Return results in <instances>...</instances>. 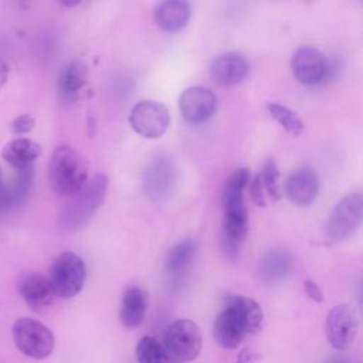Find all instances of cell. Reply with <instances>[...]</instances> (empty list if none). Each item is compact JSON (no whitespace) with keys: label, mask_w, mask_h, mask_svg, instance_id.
I'll return each instance as SVG.
<instances>
[{"label":"cell","mask_w":363,"mask_h":363,"mask_svg":"<svg viewBox=\"0 0 363 363\" xmlns=\"http://www.w3.org/2000/svg\"><path fill=\"white\" fill-rule=\"evenodd\" d=\"M108 190V177L105 173H96L64 204L58 224L65 231H75L84 227L101 207Z\"/></svg>","instance_id":"obj_1"},{"label":"cell","mask_w":363,"mask_h":363,"mask_svg":"<svg viewBox=\"0 0 363 363\" xmlns=\"http://www.w3.org/2000/svg\"><path fill=\"white\" fill-rule=\"evenodd\" d=\"M85 157L68 145L57 146L48 163V182L60 196H72L88 180Z\"/></svg>","instance_id":"obj_2"},{"label":"cell","mask_w":363,"mask_h":363,"mask_svg":"<svg viewBox=\"0 0 363 363\" xmlns=\"http://www.w3.org/2000/svg\"><path fill=\"white\" fill-rule=\"evenodd\" d=\"M201 343L197 323L190 319H177L166 328L162 346L172 363H189L199 356Z\"/></svg>","instance_id":"obj_3"},{"label":"cell","mask_w":363,"mask_h":363,"mask_svg":"<svg viewBox=\"0 0 363 363\" xmlns=\"http://www.w3.org/2000/svg\"><path fill=\"white\" fill-rule=\"evenodd\" d=\"M363 199L359 191L346 194L329 213L325 221V238L329 244L352 237L362 223Z\"/></svg>","instance_id":"obj_4"},{"label":"cell","mask_w":363,"mask_h":363,"mask_svg":"<svg viewBox=\"0 0 363 363\" xmlns=\"http://www.w3.org/2000/svg\"><path fill=\"white\" fill-rule=\"evenodd\" d=\"M179 180L177 166L166 153L153 156L142 174L145 194L155 203H163L172 197Z\"/></svg>","instance_id":"obj_5"},{"label":"cell","mask_w":363,"mask_h":363,"mask_svg":"<svg viewBox=\"0 0 363 363\" xmlns=\"http://www.w3.org/2000/svg\"><path fill=\"white\" fill-rule=\"evenodd\" d=\"M86 268L82 258L71 251L60 254L51 268L48 281L55 296L68 299L78 295L85 284Z\"/></svg>","instance_id":"obj_6"},{"label":"cell","mask_w":363,"mask_h":363,"mask_svg":"<svg viewBox=\"0 0 363 363\" xmlns=\"http://www.w3.org/2000/svg\"><path fill=\"white\" fill-rule=\"evenodd\" d=\"M13 340L17 349L31 359H45L54 350V335L41 322L31 318H20L14 322Z\"/></svg>","instance_id":"obj_7"},{"label":"cell","mask_w":363,"mask_h":363,"mask_svg":"<svg viewBox=\"0 0 363 363\" xmlns=\"http://www.w3.org/2000/svg\"><path fill=\"white\" fill-rule=\"evenodd\" d=\"M130 128L145 139H157L170 125V112L166 105L153 99H143L129 112Z\"/></svg>","instance_id":"obj_8"},{"label":"cell","mask_w":363,"mask_h":363,"mask_svg":"<svg viewBox=\"0 0 363 363\" xmlns=\"http://www.w3.org/2000/svg\"><path fill=\"white\" fill-rule=\"evenodd\" d=\"M325 335L333 349H347L357 335V318L353 308L346 303L333 306L326 315Z\"/></svg>","instance_id":"obj_9"},{"label":"cell","mask_w":363,"mask_h":363,"mask_svg":"<svg viewBox=\"0 0 363 363\" xmlns=\"http://www.w3.org/2000/svg\"><path fill=\"white\" fill-rule=\"evenodd\" d=\"M330 64L325 55L313 47L298 48L291 60V71L295 79L303 85H318L330 75Z\"/></svg>","instance_id":"obj_10"},{"label":"cell","mask_w":363,"mask_h":363,"mask_svg":"<svg viewBox=\"0 0 363 363\" xmlns=\"http://www.w3.org/2000/svg\"><path fill=\"white\" fill-rule=\"evenodd\" d=\"M177 105L184 121L196 125L208 121L214 115L217 109V98L211 89L194 85L186 88L180 94Z\"/></svg>","instance_id":"obj_11"},{"label":"cell","mask_w":363,"mask_h":363,"mask_svg":"<svg viewBox=\"0 0 363 363\" xmlns=\"http://www.w3.org/2000/svg\"><path fill=\"white\" fill-rule=\"evenodd\" d=\"M284 191L295 206L308 207L319 194V177L311 167H298L286 177Z\"/></svg>","instance_id":"obj_12"},{"label":"cell","mask_w":363,"mask_h":363,"mask_svg":"<svg viewBox=\"0 0 363 363\" xmlns=\"http://www.w3.org/2000/svg\"><path fill=\"white\" fill-rule=\"evenodd\" d=\"M250 71L248 61L244 55L227 51L217 55L210 65V75L213 81L221 86H233L244 81Z\"/></svg>","instance_id":"obj_13"},{"label":"cell","mask_w":363,"mask_h":363,"mask_svg":"<svg viewBox=\"0 0 363 363\" xmlns=\"http://www.w3.org/2000/svg\"><path fill=\"white\" fill-rule=\"evenodd\" d=\"M17 289L24 302L34 311L45 309L52 303L54 291L48 277L40 272H24L17 282Z\"/></svg>","instance_id":"obj_14"},{"label":"cell","mask_w":363,"mask_h":363,"mask_svg":"<svg viewBox=\"0 0 363 363\" xmlns=\"http://www.w3.org/2000/svg\"><path fill=\"white\" fill-rule=\"evenodd\" d=\"M213 335L217 343L224 349L238 347L244 337L248 335L240 315L228 305L217 315L213 323Z\"/></svg>","instance_id":"obj_15"},{"label":"cell","mask_w":363,"mask_h":363,"mask_svg":"<svg viewBox=\"0 0 363 363\" xmlns=\"http://www.w3.org/2000/svg\"><path fill=\"white\" fill-rule=\"evenodd\" d=\"M294 269L292 255L282 248L267 251L257 264V275L265 284H278L285 281Z\"/></svg>","instance_id":"obj_16"},{"label":"cell","mask_w":363,"mask_h":363,"mask_svg":"<svg viewBox=\"0 0 363 363\" xmlns=\"http://www.w3.org/2000/svg\"><path fill=\"white\" fill-rule=\"evenodd\" d=\"M191 7L184 0H164L155 6V23L164 31L173 33L184 28L190 20Z\"/></svg>","instance_id":"obj_17"},{"label":"cell","mask_w":363,"mask_h":363,"mask_svg":"<svg viewBox=\"0 0 363 363\" xmlns=\"http://www.w3.org/2000/svg\"><path fill=\"white\" fill-rule=\"evenodd\" d=\"M147 309V295L139 286H128L121 299L119 320L125 328H138L146 315Z\"/></svg>","instance_id":"obj_18"},{"label":"cell","mask_w":363,"mask_h":363,"mask_svg":"<svg viewBox=\"0 0 363 363\" xmlns=\"http://www.w3.org/2000/svg\"><path fill=\"white\" fill-rule=\"evenodd\" d=\"M88 81V67L81 60L68 62L58 78V94L64 102H74L78 99L81 91Z\"/></svg>","instance_id":"obj_19"},{"label":"cell","mask_w":363,"mask_h":363,"mask_svg":"<svg viewBox=\"0 0 363 363\" xmlns=\"http://www.w3.org/2000/svg\"><path fill=\"white\" fill-rule=\"evenodd\" d=\"M41 155V146L28 138H16L7 142L1 150L3 159L16 170L31 167Z\"/></svg>","instance_id":"obj_20"},{"label":"cell","mask_w":363,"mask_h":363,"mask_svg":"<svg viewBox=\"0 0 363 363\" xmlns=\"http://www.w3.org/2000/svg\"><path fill=\"white\" fill-rule=\"evenodd\" d=\"M33 166L17 170V176L10 186L1 187L0 186V213L9 211L10 208L23 204L31 190L33 184Z\"/></svg>","instance_id":"obj_21"},{"label":"cell","mask_w":363,"mask_h":363,"mask_svg":"<svg viewBox=\"0 0 363 363\" xmlns=\"http://www.w3.org/2000/svg\"><path fill=\"white\" fill-rule=\"evenodd\" d=\"M235 309L245 325L247 333H258L264 328V312L257 301L242 295H227L225 303Z\"/></svg>","instance_id":"obj_22"},{"label":"cell","mask_w":363,"mask_h":363,"mask_svg":"<svg viewBox=\"0 0 363 363\" xmlns=\"http://www.w3.org/2000/svg\"><path fill=\"white\" fill-rule=\"evenodd\" d=\"M196 250L197 244L193 238H186L173 245L166 257V272L170 275H177L182 271H184L193 261Z\"/></svg>","instance_id":"obj_23"},{"label":"cell","mask_w":363,"mask_h":363,"mask_svg":"<svg viewBox=\"0 0 363 363\" xmlns=\"http://www.w3.org/2000/svg\"><path fill=\"white\" fill-rule=\"evenodd\" d=\"M267 111L289 135L299 136L303 132V122L301 116L291 108L278 102H268Z\"/></svg>","instance_id":"obj_24"},{"label":"cell","mask_w":363,"mask_h":363,"mask_svg":"<svg viewBox=\"0 0 363 363\" xmlns=\"http://www.w3.org/2000/svg\"><path fill=\"white\" fill-rule=\"evenodd\" d=\"M136 357L139 363H172L162 343L153 336H143L138 342Z\"/></svg>","instance_id":"obj_25"},{"label":"cell","mask_w":363,"mask_h":363,"mask_svg":"<svg viewBox=\"0 0 363 363\" xmlns=\"http://www.w3.org/2000/svg\"><path fill=\"white\" fill-rule=\"evenodd\" d=\"M259 177L262 182L264 191L272 201H278L282 199V190L279 184V169L277 162L272 157H267L262 170L259 172Z\"/></svg>","instance_id":"obj_26"},{"label":"cell","mask_w":363,"mask_h":363,"mask_svg":"<svg viewBox=\"0 0 363 363\" xmlns=\"http://www.w3.org/2000/svg\"><path fill=\"white\" fill-rule=\"evenodd\" d=\"M248 191H250V197L251 201L257 206V207H265V193H264V187H262V182L259 177V173L254 176L252 180H250L248 183Z\"/></svg>","instance_id":"obj_27"},{"label":"cell","mask_w":363,"mask_h":363,"mask_svg":"<svg viewBox=\"0 0 363 363\" xmlns=\"http://www.w3.org/2000/svg\"><path fill=\"white\" fill-rule=\"evenodd\" d=\"M35 126V119L30 115V113H24L17 116L13 122H11V130L16 135H24L28 133L30 130H33V128Z\"/></svg>","instance_id":"obj_28"},{"label":"cell","mask_w":363,"mask_h":363,"mask_svg":"<svg viewBox=\"0 0 363 363\" xmlns=\"http://www.w3.org/2000/svg\"><path fill=\"white\" fill-rule=\"evenodd\" d=\"M303 289H305V294L315 302H323L325 296H323V292L320 289V286L313 281V279H305L303 281Z\"/></svg>","instance_id":"obj_29"},{"label":"cell","mask_w":363,"mask_h":363,"mask_svg":"<svg viewBox=\"0 0 363 363\" xmlns=\"http://www.w3.org/2000/svg\"><path fill=\"white\" fill-rule=\"evenodd\" d=\"M257 359H258V356H257L254 352H251V350H248V349H244V350L240 353V356H238V359H237L235 363H255Z\"/></svg>","instance_id":"obj_30"},{"label":"cell","mask_w":363,"mask_h":363,"mask_svg":"<svg viewBox=\"0 0 363 363\" xmlns=\"http://www.w3.org/2000/svg\"><path fill=\"white\" fill-rule=\"evenodd\" d=\"M7 78H9V65L3 58H0V89L7 82Z\"/></svg>","instance_id":"obj_31"},{"label":"cell","mask_w":363,"mask_h":363,"mask_svg":"<svg viewBox=\"0 0 363 363\" xmlns=\"http://www.w3.org/2000/svg\"><path fill=\"white\" fill-rule=\"evenodd\" d=\"M60 4H62V6H65V7H72V6L79 4V0H75V1H64V0H61Z\"/></svg>","instance_id":"obj_32"},{"label":"cell","mask_w":363,"mask_h":363,"mask_svg":"<svg viewBox=\"0 0 363 363\" xmlns=\"http://www.w3.org/2000/svg\"><path fill=\"white\" fill-rule=\"evenodd\" d=\"M330 363H343V362H339V360H333V362H330Z\"/></svg>","instance_id":"obj_33"},{"label":"cell","mask_w":363,"mask_h":363,"mask_svg":"<svg viewBox=\"0 0 363 363\" xmlns=\"http://www.w3.org/2000/svg\"><path fill=\"white\" fill-rule=\"evenodd\" d=\"M0 174H1V172H0Z\"/></svg>","instance_id":"obj_34"}]
</instances>
